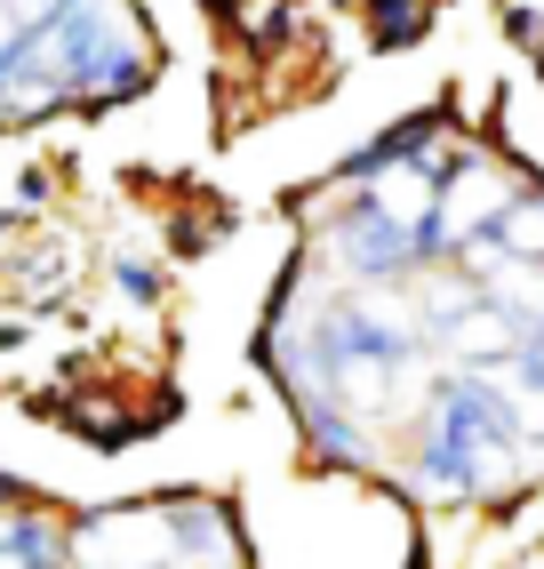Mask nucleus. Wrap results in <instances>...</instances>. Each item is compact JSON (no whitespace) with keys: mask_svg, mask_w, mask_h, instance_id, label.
Segmentation results:
<instances>
[{"mask_svg":"<svg viewBox=\"0 0 544 569\" xmlns=\"http://www.w3.org/2000/svg\"><path fill=\"white\" fill-rule=\"evenodd\" d=\"M528 466L521 401L496 369H441L409 426V489L433 506H504Z\"/></svg>","mask_w":544,"mask_h":569,"instance_id":"nucleus-1","label":"nucleus"},{"mask_svg":"<svg viewBox=\"0 0 544 569\" xmlns=\"http://www.w3.org/2000/svg\"><path fill=\"white\" fill-rule=\"evenodd\" d=\"M72 569H184L169 489L161 498H137V506H97L72 529Z\"/></svg>","mask_w":544,"mask_h":569,"instance_id":"nucleus-2","label":"nucleus"},{"mask_svg":"<svg viewBox=\"0 0 544 569\" xmlns=\"http://www.w3.org/2000/svg\"><path fill=\"white\" fill-rule=\"evenodd\" d=\"M441 144H456V112H449V104H409L393 129H376V137H361L344 161H329V177L313 184V193H361V184L393 177V169H409V161H424V153H441Z\"/></svg>","mask_w":544,"mask_h":569,"instance_id":"nucleus-3","label":"nucleus"},{"mask_svg":"<svg viewBox=\"0 0 544 569\" xmlns=\"http://www.w3.org/2000/svg\"><path fill=\"white\" fill-rule=\"evenodd\" d=\"M0 569H72V529L41 498L0 506Z\"/></svg>","mask_w":544,"mask_h":569,"instance_id":"nucleus-4","label":"nucleus"},{"mask_svg":"<svg viewBox=\"0 0 544 569\" xmlns=\"http://www.w3.org/2000/svg\"><path fill=\"white\" fill-rule=\"evenodd\" d=\"M433 17H441V0H361V24H369V49H376V57L424 49Z\"/></svg>","mask_w":544,"mask_h":569,"instance_id":"nucleus-5","label":"nucleus"},{"mask_svg":"<svg viewBox=\"0 0 544 569\" xmlns=\"http://www.w3.org/2000/svg\"><path fill=\"white\" fill-rule=\"evenodd\" d=\"M112 281H121L129 306H161V264H152V257L121 249V257H112Z\"/></svg>","mask_w":544,"mask_h":569,"instance_id":"nucleus-6","label":"nucleus"},{"mask_svg":"<svg viewBox=\"0 0 544 569\" xmlns=\"http://www.w3.org/2000/svg\"><path fill=\"white\" fill-rule=\"evenodd\" d=\"M17 201L41 209V201H49V169H24V177H17Z\"/></svg>","mask_w":544,"mask_h":569,"instance_id":"nucleus-7","label":"nucleus"},{"mask_svg":"<svg viewBox=\"0 0 544 569\" xmlns=\"http://www.w3.org/2000/svg\"><path fill=\"white\" fill-rule=\"evenodd\" d=\"M32 498H41V489H24L17 473H0V506H32Z\"/></svg>","mask_w":544,"mask_h":569,"instance_id":"nucleus-8","label":"nucleus"},{"mask_svg":"<svg viewBox=\"0 0 544 569\" xmlns=\"http://www.w3.org/2000/svg\"><path fill=\"white\" fill-rule=\"evenodd\" d=\"M0 241H9V209H0Z\"/></svg>","mask_w":544,"mask_h":569,"instance_id":"nucleus-9","label":"nucleus"}]
</instances>
